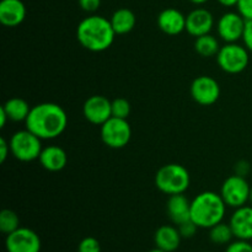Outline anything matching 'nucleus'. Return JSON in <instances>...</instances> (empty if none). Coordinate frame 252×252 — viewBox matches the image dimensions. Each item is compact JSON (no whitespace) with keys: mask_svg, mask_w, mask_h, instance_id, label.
I'll return each mask as SVG.
<instances>
[{"mask_svg":"<svg viewBox=\"0 0 252 252\" xmlns=\"http://www.w3.org/2000/svg\"><path fill=\"white\" fill-rule=\"evenodd\" d=\"M25 125L27 129L42 140L56 139L66 129L68 116L58 103H38L31 108Z\"/></svg>","mask_w":252,"mask_h":252,"instance_id":"nucleus-1","label":"nucleus"},{"mask_svg":"<svg viewBox=\"0 0 252 252\" xmlns=\"http://www.w3.org/2000/svg\"><path fill=\"white\" fill-rule=\"evenodd\" d=\"M116 32L111 21L101 15H90L81 20L76 29L79 43L90 52H103L112 46Z\"/></svg>","mask_w":252,"mask_h":252,"instance_id":"nucleus-2","label":"nucleus"},{"mask_svg":"<svg viewBox=\"0 0 252 252\" xmlns=\"http://www.w3.org/2000/svg\"><path fill=\"white\" fill-rule=\"evenodd\" d=\"M226 204L220 193L204 191L191 201V220L201 229H211L225 218Z\"/></svg>","mask_w":252,"mask_h":252,"instance_id":"nucleus-3","label":"nucleus"},{"mask_svg":"<svg viewBox=\"0 0 252 252\" xmlns=\"http://www.w3.org/2000/svg\"><path fill=\"white\" fill-rule=\"evenodd\" d=\"M191 184L189 170L181 164H167L160 167L155 175V186L165 194L185 193Z\"/></svg>","mask_w":252,"mask_h":252,"instance_id":"nucleus-4","label":"nucleus"},{"mask_svg":"<svg viewBox=\"0 0 252 252\" xmlns=\"http://www.w3.org/2000/svg\"><path fill=\"white\" fill-rule=\"evenodd\" d=\"M9 143L12 157L22 162L37 160L43 149L41 138L37 137L27 128L15 132L10 138Z\"/></svg>","mask_w":252,"mask_h":252,"instance_id":"nucleus-5","label":"nucleus"},{"mask_svg":"<svg viewBox=\"0 0 252 252\" xmlns=\"http://www.w3.org/2000/svg\"><path fill=\"white\" fill-rule=\"evenodd\" d=\"M217 62L223 71L239 74L245 70L250 62V54L245 46L239 43H225L217 54Z\"/></svg>","mask_w":252,"mask_h":252,"instance_id":"nucleus-6","label":"nucleus"},{"mask_svg":"<svg viewBox=\"0 0 252 252\" xmlns=\"http://www.w3.org/2000/svg\"><path fill=\"white\" fill-rule=\"evenodd\" d=\"M132 138V128L125 118L111 117L101 126V139L112 149L127 147Z\"/></svg>","mask_w":252,"mask_h":252,"instance_id":"nucleus-7","label":"nucleus"},{"mask_svg":"<svg viewBox=\"0 0 252 252\" xmlns=\"http://www.w3.org/2000/svg\"><path fill=\"white\" fill-rule=\"evenodd\" d=\"M251 186L246 177L234 174L223 182L220 189V196L225 204L231 208H239L249 203Z\"/></svg>","mask_w":252,"mask_h":252,"instance_id":"nucleus-8","label":"nucleus"},{"mask_svg":"<svg viewBox=\"0 0 252 252\" xmlns=\"http://www.w3.org/2000/svg\"><path fill=\"white\" fill-rule=\"evenodd\" d=\"M42 243L38 234L30 228L20 226L6 235L5 249L7 252H41Z\"/></svg>","mask_w":252,"mask_h":252,"instance_id":"nucleus-9","label":"nucleus"},{"mask_svg":"<svg viewBox=\"0 0 252 252\" xmlns=\"http://www.w3.org/2000/svg\"><path fill=\"white\" fill-rule=\"evenodd\" d=\"M191 96L198 105L211 106L220 97V86L212 76H197L191 84Z\"/></svg>","mask_w":252,"mask_h":252,"instance_id":"nucleus-10","label":"nucleus"},{"mask_svg":"<svg viewBox=\"0 0 252 252\" xmlns=\"http://www.w3.org/2000/svg\"><path fill=\"white\" fill-rule=\"evenodd\" d=\"M83 113L88 122L101 127L112 117V101L102 95L90 96L84 102Z\"/></svg>","mask_w":252,"mask_h":252,"instance_id":"nucleus-11","label":"nucleus"},{"mask_svg":"<svg viewBox=\"0 0 252 252\" xmlns=\"http://www.w3.org/2000/svg\"><path fill=\"white\" fill-rule=\"evenodd\" d=\"M246 20L239 12L229 11L221 15L217 24L218 36L225 43H235L243 38Z\"/></svg>","mask_w":252,"mask_h":252,"instance_id":"nucleus-12","label":"nucleus"},{"mask_svg":"<svg viewBox=\"0 0 252 252\" xmlns=\"http://www.w3.org/2000/svg\"><path fill=\"white\" fill-rule=\"evenodd\" d=\"M214 26V16L209 10L197 7L186 16V31L193 37L211 33Z\"/></svg>","mask_w":252,"mask_h":252,"instance_id":"nucleus-13","label":"nucleus"},{"mask_svg":"<svg viewBox=\"0 0 252 252\" xmlns=\"http://www.w3.org/2000/svg\"><path fill=\"white\" fill-rule=\"evenodd\" d=\"M235 239L240 240H252V206H245L235 208L229 219Z\"/></svg>","mask_w":252,"mask_h":252,"instance_id":"nucleus-14","label":"nucleus"},{"mask_svg":"<svg viewBox=\"0 0 252 252\" xmlns=\"http://www.w3.org/2000/svg\"><path fill=\"white\" fill-rule=\"evenodd\" d=\"M158 27L169 36H177L186 31V16L175 7H167L158 15Z\"/></svg>","mask_w":252,"mask_h":252,"instance_id":"nucleus-15","label":"nucleus"},{"mask_svg":"<svg viewBox=\"0 0 252 252\" xmlns=\"http://www.w3.org/2000/svg\"><path fill=\"white\" fill-rule=\"evenodd\" d=\"M166 212L170 220L175 225H180L191 219V201L184 193L169 196Z\"/></svg>","mask_w":252,"mask_h":252,"instance_id":"nucleus-16","label":"nucleus"},{"mask_svg":"<svg viewBox=\"0 0 252 252\" xmlns=\"http://www.w3.org/2000/svg\"><path fill=\"white\" fill-rule=\"evenodd\" d=\"M26 17V6L21 0L0 1V22L6 27H16Z\"/></svg>","mask_w":252,"mask_h":252,"instance_id":"nucleus-17","label":"nucleus"},{"mask_svg":"<svg viewBox=\"0 0 252 252\" xmlns=\"http://www.w3.org/2000/svg\"><path fill=\"white\" fill-rule=\"evenodd\" d=\"M43 169L51 172L62 171L68 164V155L63 148L58 145H48L43 148L38 158Z\"/></svg>","mask_w":252,"mask_h":252,"instance_id":"nucleus-18","label":"nucleus"},{"mask_svg":"<svg viewBox=\"0 0 252 252\" xmlns=\"http://www.w3.org/2000/svg\"><path fill=\"white\" fill-rule=\"evenodd\" d=\"M182 236L177 226L161 225L154 234V243L158 249L166 252H174L181 245Z\"/></svg>","mask_w":252,"mask_h":252,"instance_id":"nucleus-19","label":"nucleus"},{"mask_svg":"<svg viewBox=\"0 0 252 252\" xmlns=\"http://www.w3.org/2000/svg\"><path fill=\"white\" fill-rule=\"evenodd\" d=\"M110 21L116 34H126L129 33L135 27L137 17L132 10L127 9V7H121L113 12Z\"/></svg>","mask_w":252,"mask_h":252,"instance_id":"nucleus-20","label":"nucleus"},{"mask_svg":"<svg viewBox=\"0 0 252 252\" xmlns=\"http://www.w3.org/2000/svg\"><path fill=\"white\" fill-rule=\"evenodd\" d=\"M4 110L6 111L7 117L12 122H26L32 107L21 97H12L7 100L2 105Z\"/></svg>","mask_w":252,"mask_h":252,"instance_id":"nucleus-21","label":"nucleus"},{"mask_svg":"<svg viewBox=\"0 0 252 252\" xmlns=\"http://www.w3.org/2000/svg\"><path fill=\"white\" fill-rule=\"evenodd\" d=\"M220 47L218 38L211 33L196 37V41H194V51L203 58H211V57L217 56Z\"/></svg>","mask_w":252,"mask_h":252,"instance_id":"nucleus-22","label":"nucleus"},{"mask_svg":"<svg viewBox=\"0 0 252 252\" xmlns=\"http://www.w3.org/2000/svg\"><path fill=\"white\" fill-rule=\"evenodd\" d=\"M234 236L233 230L229 223H218L217 225L209 229V239L216 245H228L233 241Z\"/></svg>","mask_w":252,"mask_h":252,"instance_id":"nucleus-23","label":"nucleus"},{"mask_svg":"<svg viewBox=\"0 0 252 252\" xmlns=\"http://www.w3.org/2000/svg\"><path fill=\"white\" fill-rule=\"evenodd\" d=\"M20 228V218L11 209H4L0 213V230L1 233L11 234Z\"/></svg>","mask_w":252,"mask_h":252,"instance_id":"nucleus-24","label":"nucleus"},{"mask_svg":"<svg viewBox=\"0 0 252 252\" xmlns=\"http://www.w3.org/2000/svg\"><path fill=\"white\" fill-rule=\"evenodd\" d=\"M130 115V103L127 98L117 97L112 101V117L127 120Z\"/></svg>","mask_w":252,"mask_h":252,"instance_id":"nucleus-25","label":"nucleus"},{"mask_svg":"<svg viewBox=\"0 0 252 252\" xmlns=\"http://www.w3.org/2000/svg\"><path fill=\"white\" fill-rule=\"evenodd\" d=\"M78 252H101V245L97 239L88 236L79 243Z\"/></svg>","mask_w":252,"mask_h":252,"instance_id":"nucleus-26","label":"nucleus"},{"mask_svg":"<svg viewBox=\"0 0 252 252\" xmlns=\"http://www.w3.org/2000/svg\"><path fill=\"white\" fill-rule=\"evenodd\" d=\"M225 252H252V244L251 241L236 239L226 245Z\"/></svg>","mask_w":252,"mask_h":252,"instance_id":"nucleus-27","label":"nucleus"},{"mask_svg":"<svg viewBox=\"0 0 252 252\" xmlns=\"http://www.w3.org/2000/svg\"><path fill=\"white\" fill-rule=\"evenodd\" d=\"M177 228H179L182 239H192L196 235L197 230L199 229L198 226H197V224L194 223L193 220H191V219L185 221V223L180 224V225H177Z\"/></svg>","mask_w":252,"mask_h":252,"instance_id":"nucleus-28","label":"nucleus"},{"mask_svg":"<svg viewBox=\"0 0 252 252\" xmlns=\"http://www.w3.org/2000/svg\"><path fill=\"white\" fill-rule=\"evenodd\" d=\"M238 12L246 20H252V0H239L238 5Z\"/></svg>","mask_w":252,"mask_h":252,"instance_id":"nucleus-29","label":"nucleus"},{"mask_svg":"<svg viewBox=\"0 0 252 252\" xmlns=\"http://www.w3.org/2000/svg\"><path fill=\"white\" fill-rule=\"evenodd\" d=\"M243 42L244 46L248 48L249 52H252V20H249L245 24V29H244L243 33Z\"/></svg>","mask_w":252,"mask_h":252,"instance_id":"nucleus-30","label":"nucleus"},{"mask_svg":"<svg viewBox=\"0 0 252 252\" xmlns=\"http://www.w3.org/2000/svg\"><path fill=\"white\" fill-rule=\"evenodd\" d=\"M79 5L81 9L86 12H95L97 11L101 5V0H79Z\"/></svg>","mask_w":252,"mask_h":252,"instance_id":"nucleus-31","label":"nucleus"},{"mask_svg":"<svg viewBox=\"0 0 252 252\" xmlns=\"http://www.w3.org/2000/svg\"><path fill=\"white\" fill-rule=\"evenodd\" d=\"M252 171V167L250 162L246 161V160H240L235 164V174L239 176L246 177Z\"/></svg>","mask_w":252,"mask_h":252,"instance_id":"nucleus-32","label":"nucleus"},{"mask_svg":"<svg viewBox=\"0 0 252 252\" xmlns=\"http://www.w3.org/2000/svg\"><path fill=\"white\" fill-rule=\"evenodd\" d=\"M10 154H11V150H10V143L7 142L4 137H1L0 138V162L4 164Z\"/></svg>","mask_w":252,"mask_h":252,"instance_id":"nucleus-33","label":"nucleus"},{"mask_svg":"<svg viewBox=\"0 0 252 252\" xmlns=\"http://www.w3.org/2000/svg\"><path fill=\"white\" fill-rule=\"evenodd\" d=\"M9 120V117H7V113L6 111L4 110V107H0V128H4L5 125H6V122Z\"/></svg>","mask_w":252,"mask_h":252,"instance_id":"nucleus-34","label":"nucleus"},{"mask_svg":"<svg viewBox=\"0 0 252 252\" xmlns=\"http://www.w3.org/2000/svg\"><path fill=\"white\" fill-rule=\"evenodd\" d=\"M218 2L225 7H233L238 5L239 0H218Z\"/></svg>","mask_w":252,"mask_h":252,"instance_id":"nucleus-35","label":"nucleus"},{"mask_svg":"<svg viewBox=\"0 0 252 252\" xmlns=\"http://www.w3.org/2000/svg\"><path fill=\"white\" fill-rule=\"evenodd\" d=\"M189 1L194 5H203V4H206L208 0H189Z\"/></svg>","mask_w":252,"mask_h":252,"instance_id":"nucleus-36","label":"nucleus"},{"mask_svg":"<svg viewBox=\"0 0 252 252\" xmlns=\"http://www.w3.org/2000/svg\"><path fill=\"white\" fill-rule=\"evenodd\" d=\"M249 203H250L251 206H252V187H251V189H250V196H249Z\"/></svg>","mask_w":252,"mask_h":252,"instance_id":"nucleus-37","label":"nucleus"},{"mask_svg":"<svg viewBox=\"0 0 252 252\" xmlns=\"http://www.w3.org/2000/svg\"><path fill=\"white\" fill-rule=\"evenodd\" d=\"M148 252H166V251H162V250H160V249L155 248V249H153V250H150V251H148Z\"/></svg>","mask_w":252,"mask_h":252,"instance_id":"nucleus-38","label":"nucleus"},{"mask_svg":"<svg viewBox=\"0 0 252 252\" xmlns=\"http://www.w3.org/2000/svg\"><path fill=\"white\" fill-rule=\"evenodd\" d=\"M203 252H211V251H203Z\"/></svg>","mask_w":252,"mask_h":252,"instance_id":"nucleus-39","label":"nucleus"}]
</instances>
